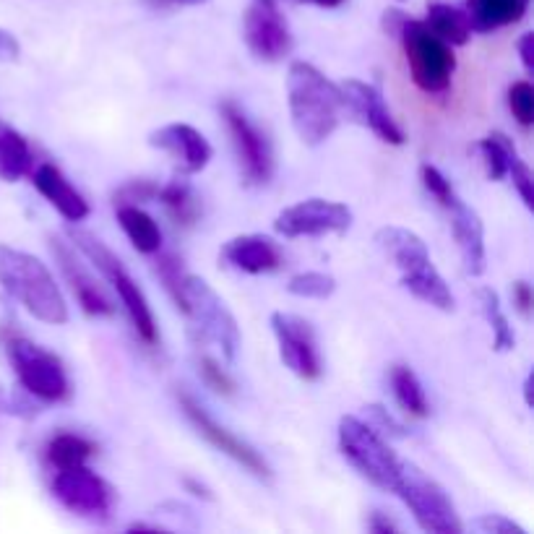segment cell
I'll list each match as a JSON object with an SVG mask.
<instances>
[{"instance_id": "obj_1", "label": "cell", "mask_w": 534, "mask_h": 534, "mask_svg": "<svg viewBox=\"0 0 534 534\" xmlns=\"http://www.w3.org/2000/svg\"><path fill=\"white\" fill-rule=\"evenodd\" d=\"M287 102H290L292 126L300 141L308 146L324 144L339 128L344 97L339 84L326 79L316 66L295 60L287 71Z\"/></svg>"}, {"instance_id": "obj_2", "label": "cell", "mask_w": 534, "mask_h": 534, "mask_svg": "<svg viewBox=\"0 0 534 534\" xmlns=\"http://www.w3.org/2000/svg\"><path fill=\"white\" fill-rule=\"evenodd\" d=\"M0 287L42 324H68L66 297L50 269L32 253L0 243Z\"/></svg>"}, {"instance_id": "obj_3", "label": "cell", "mask_w": 534, "mask_h": 534, "mask_svg": "<svg viewBox=\"0 0 534 534\" xmlns=\"http://www.w3.org/2000/svg\"><path fill=\"white\" fill-rule=\"evenodd\" d=\"M376 243L391 264L402 274V287L415 295L422 303L451 313L456 300L451 295L449 284L441 277V271L433 266L425 240L407 227H381L376 232Z\"/></svg>"}, {"instance_id": "obj_4", "label": "cell", "mask_w": 534, "mask_h": 534, "mask_svg": "<svg viewBox=\"0 0 534 534\" xmlns=\"http://www.w3.org/2000/svg\"><path fill=\"white\" fill-rule=\"evenodd\" d=\"M71 240H73V245H76V248H79V251L84 253V256L89 258V261H92L99 271H102V277L113 284V290L118 292L120 303H123V308H126L128 318H131L133 329H136L141 342L149 344V347H157L159 329H157V321H154L152 308H149V300L144 297V292H141V287L136 284V279L128 274L123 261H120V258L115 256V253L110 251L105 243H102V240L94 238L92 232L73 230Z\"/></svg>"}, {"instance_id": "obj_5", "label": "cell", "mask_w": 534, "mask_h": 534, "mask_svg": "<svg viewBox=\"0 0 534 534\" xmlns=\"http://www.w3.org/2000/svg\"><path fill=\"white\" fill-rule=\"evenodd\" d=\"M396 37L402 40L409 76L417 89L425 94L449 92L456 71V55L449 42L430 32L425 21L415 19H404Z\"/></svg>"}, {"instance_id": "obj_6", "label": "cell", "mask_w": 534, "mask_h": 534, "mask_svg": "<svg viewBox=\"0 0 534 534\" xmlns=\"http://www.w3.org/2000/svg\"><path fill=\"white\" fill-rule=\"evenodd\" d=\"M191 329L204 342L217 344L225 360H235L240 350V329L225 300L196 274L183 277V310Z\"/></svg>"}, {"instance_id": "obj_7", "label": "cell", "mask_w": 534, "mask_h": 534, "mask_svg": "<svg viewBox=\"0 0 534 534\" xmlns=\"http://www.w3.org/2000/svg\"><path fill=\"white\" fill-rule=\"evenodd\" d=\"M394 495H399L404 506L412 511L417 527L430 534H462L464 524L456 514L454 501L449 493L438 485L433 477H428L415 464L402 462L399 477H396Z\"/></svg>"}, {"instance_id": "obj_8", "label": "cell", "mask_w": 534, "mask_h": 534, "mask_svg": "<svg viewBox=\"0 0 534 534\" xmlns=\"http://www.w3.org/2000/svg\"><path fill=\"white\" fill-rule=\"evenodd\" d=\"M339 449L365 480L386 493H394L402 459L378 436L376 428H370L360 417L344 415L339 420Z\"/></svg>"}, {"instance_id": "obj_9", "label": "cell", "mask_w": 534, "mask_h": 534, "mask_svg": "<svg viewBox=\"0 0 534 534\" xmlns=\"http://www.w3.org/2000/svg\"><path fill=\"white\" fill-rule=\"evenodd\" d=\"M6 352L16 378L34 399L58 404L71 396V381H68L66 368L53 352H47L45 347L27 337H19V334H11L6 339Z\"/></svg>"}, {"instance_id": "obj_10", "label": "cell", "mask_w": 534, "mask_h": 534, "mask_svg": "<svg viewBox=\"0 0 534 534\" xmlns=\"http://www.w3.org/2000/svg\"><path fill=\"white\" fill-rule=\"evenodd\" d=\"M219 113H222L227 131H230L245 183L256 185V188L269 183L274 178V149H271V141L266 139V133L232 99L219 105Z\"/></svg>"}, {"instance_id": "obj_11", "label": "cell", "mask_w": 534, "mask_h": 534, "mask_svg": "<svg viewBox=\"0 0 534 534\" xmlns=\"http://www.w3.org/2000/svg\"><path fill=\"white\" fill-rule=\"evenodd\" d=\"M53 495L71 514L86 519H107L115 506V490L107 480L81 464V467L58 469L53 480Z\"/></svg>"}, {"instance_id": "obj_12", "label": "cell", "mask_w": 534, "mask_h": 534, "mask_svg": "<svg viewBox=\"0 0 534 534\" xmlns=\"http://www.w3.org/2000/svg\"><path fill=\"white\" fill-rule=\"evenodd\" d=\"M352 227V211L329 198H305L300 204L287 206L274 219V230L282 238H321L342 235Z\"/></svg>"}, {"instance_id": "obj_13", "label": "cell", "mask_w": 534, "mask_h": 534, "mask_svg": "<svg viewBox=\"0 0 534 534\" xmlns=\"http://www.w3.org/2000/svg\"><path fill=\"white\" fill-rule=\"evenodd\" d=\"M178 402L180 409H183V415L188 417V422H191L193 428H196L214 449L222 451L225 456H230L232 462L240 464L245 472H251V475L258 477V480H269L271 477L269 462L253 449L251 443H245L243 438L235 436L232 430H227L222 422L214 420V417L209 415V409L198 402V399H193L188 391H180Z\"/></svg>"}, {"instance_id": "obj_14", "label": "cell", "mask_w": 534, "mask_h": 534, "mask_svg": "<svg viewBox=\"0 0 534 534\" xmlns=\"http://www.w3.org/2000/svg\"><path fill=\"white\" fill-rule=\"evenodd\" d=\"M271 331L277 337L282 363L303 381H318L324 373L321 352H318L316 331L305 318L295 313H271Z\"/></svg>"}, {"instance_id": "obj_15", "label": "cell", "mask_w": 534, "mask_h": 534, "mask_svg": "<svg viewBox=\"0 0 534 534\" xmlns=\"http://www.w3.org/2000/svg\"><path fill=\"white\" fill-rule=\"evenodd\" d=\"M245 45L264 63H279L292 53V34L284 16L279 14V6L271 3H258L245 11L243 21Z\"/></svg>"}, {"instance_id": "obj_16", "label": "cell", "mask_w": 534, "mask_h": 534, "mask_svg": "<svg viewBox=\"0 0 534 534\" xmlns=\"http://www.w3.org/2000/svg\"><path fill=\"white\" fill-rule=\"evenodd\" d=\"M339 89H342L344 107H350L357 118H363L365 126L376 133L378 139L394 146L404 144V131L396 126L394 115H391L386 99H383V94L378 92L376 86L357 79H347L344 84H339Z\"/></svg>"}, {"instance_id": "obj_17", "label": "cell", "mask_w": 534, "mask_h": 534, "mask_svg": "<svg viewBox=\"0 0 534 534\" xmlns=\"http://www.w3.org/2000/svg\"><path fill=\"white\" fill-rule=\"evenodd\" d=\"M149 144L159 152L170 154L183 175H198L201 170H206L211 154H214L204 133L188 126V123H170V126L157 128L149 136Z\"/></svg>"}, {"instance_id": "obj_18", "label": "cell", "mask_w": 534, "mask_h": 534, "mask_svg": "<svg viewBox=\"0 0 534 534\" xmlns=\"http://www.w3.org/2000/svg\"><path fill=\"white\" fill-rule=\"evenodd\" d=\"M50 248H53V256L58 261L60 271H63V277L68 279L71 284L73 295H76V303L81 305L86 316L94 318H107L115 313L113 300L105 295V290L99 287L97 279L86 271V266L81 264L79 258H76V251H73L71 245L66 240L53 238L50 240Z\"/></svg>"}, {"instance_id": "obj_19", "label": "cell", "mask_w": 534, "mask_h": 534, "mask_svg": "<svg viewBox=\"0 0 534 534\" xmlns=\"http://www.w3.org/2000/svg\"><path fill=\"white\" fill-rule=\"evenodd\" d=\"M219 258L225 261L230 269L243 271V274H271V271L282 269L284 256L282 248H279L269 235H238V238L227 240L219 251Z\"/></svg>"}, {"instance_id": "obj_20", "label": "cell", "mask_w": 534, "mask_h": 534, "mask_svg": "<svg viewBox=\"0 0 534 534\" xmlns=\"http://www.w3.org/2000/svg\"><path fill=\"white\" fill-rule=\"evenodd\" d=\"M29 178H32L34 188L40 191V196L45 198L47 204L53 206L66 222H84V219L89 217V204H86V198L73 188L71 180H68L55 165L42 162V165L34 167Z\"/></svg>"}, {"instance_id": "obj_21", "label": "cell", "mask_w": 534, "mask_h": 534, "mask_svg": "<svg viewBox=\"0 0 534 534\" xmlns=\"http://www.w3.org/2000/svg\"><path fill=\"white\" fill-rule=\"evenodd\" d=\"M446 211L451 214V230H454V240L462 253L464 269L472 277H480L485 271V225H482L480 214L469 209L462 198H456Z\"/></svg>"}, {"instance_id": "obj_22", "label": "cell", "mask_w": 534, "mask_h": 534, "mask_svg": "<svg viewBox=\"0 0 534 534\" xmlns=\"http://www.w3.org/2000/svg\"><path fill=\"white\" fill-rule=\"evenodd\" d=\"M532 0H469L467 16L472 32H495L524 19Z\"/></svg>"}, {"instance_id": "obj_23", "label": "cell", "mask_w": 534, "mask_h": 534, "mask_svg": "<svg viewBox=\"0 0 534 534\" xmlns=\"http://www.w3.org/2000/svg\"><path fill=\"white\" fill-rule=\"evenodd\" d=\"M34 170V152L29 141L0 118V180L16 183Z\"/></svg>"}, {"instance_id": "obj_24", "label": "cell", "mask_w": 534, "mask_h": 534, "mask_svg": "<svg viewBox=\"0 0 534 534\" xmlns=\"http://www.w3.org/2000/svg\"><path fill=\"white\" fill-rule=\"evenodd\" d=\"M118 222L139 253L154 256L162 251V230H159L157 219L139 204H118Z\"/></svg>"}, {"instance_id": "obj_25", "label": "cell", "mask_w": 534, "mask_h": 534, "mask_svg": "<svg viewBox=\"0 0 534 534\" xmlns=\"http://www.w3.org/2000/svg\"><path fill=\"white\" fill-rule=\"evenodd\" d=\"M157 201L183 227L196 225L198 217H201V198L196 196V191L183 178H172L170 183L157 188Z\"/></svg>"}, {"instance_id": "obj_26", "label": "cell", "mask_w": 534, "mask_h": 534, "mask_svg": "<svg viewBox=\"0 0 534 534\" xmlns=\"http://www.w3.org/2000/svg\"><path fill=\"white\" fill-rule=\"evenodd\" d=\"M428 29L433 34H438L443 42L454 45H467L469 37H472V27H469L467 11H459V8L449 6V3H430L428 6V19H425Z\"/></svg>"}, {"instance_id": "obj_27", "label": "cell", "mask_w": 534, "mask_h": 534, "mask_svg": "<svg viewBox=\"0 0 534 534\" xmlns=\"http://www.w3.org/2000/svg\"><path fill=\"white\" fill-rule=\"evenodd\" d=\"M391 381V391H394L396 404L412 417H428L430 415V404L428 396H425V389H422L420 378L409 365H394L389 373Z\"/></svg>"}, {"instance_id": "obj_28", "label": "cell", "mask_w": 534, "mask_h": 534, "mask_svg": "<svg viewBox=\"0 0 534 534\" xmlns=\"http://www.w3.org/2000/svg\"><path fill=\"white\" fill-rule=\"evenodd\" d=\"M97 454V446H94L89 438L76 436V433H58L47 441L45 446V459L53 464L55 469H71L86 464L92 456Z\"/></svg>"}, {"instance_id": "obj_29", "label": "cell", "mask_w": 534, "mask_h": 534, "mask_svg": "<svg viewBox=\"0 0 534 534\" xmlns=\"http://www.w3.org/2000/svg\"><path fill=\"white\" fill-rule=\"evenodd\" d=\"M477 300H480V310L485 321H488L490 331H493V350L495 352H511L516 347V334L508 324V316L503 313L501 297L493 287H480L477 290Z\"/></svg>"}, {"instance_id": "obj_30", "label": "cell", "mask_w": 534, "mask_h": 534, "mask_svg": "<svg viewBox=\"0 0 534 534\" xmlns=\"http://www.w3.org/2000/svg\"><path fill=\"white\" fill-rule=\"evenodd\" d=\"M477 152L482 154V162H485L488 178L495 180V183L506 178L511 159L519 157L514 141L508 139L506 133H490V136H485V139L477 144Z\"/></svg>"}, {"instance_id": "obj_31", "label": "cell", "mask_w": 534, "mask_h": 534, "mask_svg": "<svg viewBox=\"0 0 534 534\" xmlns=\"http://www.w3.org/2000/svg\"><path fill=\"white\" fill-rule=\"evenodd\" d=\"M287 292L305 300H326L337 292V279L324 271H303L287 282Z\"/></svg>"}, {"instance_id": "obj_32", "label": "cell", "mask_w": 534, "mask_h": 534, "mask_svg": "<svg viewBox=\"0 0 534 534\" xmlns=\"http://www.w3.org/2000/svg\"><path fill=\"white\" fill-rule=\"evenodd\" d=\"M508 107L514 113L516 123L529 128L534 123V86L527 79L514 81L508 89Z\"/></svg>"}, {"instance_id": "obj_33", "label": "cell", "mask_w": 534, "mask_h": 534, "mask_svg": "<svg viewBox=\"0 0 534 534\" xmlns=\"http://www.w3.org/2000/svg\"><path fill=\"white\" fill-rule=\"evenodd\" d=\"M420 180L422 185H425V191L430 193V196L436 198L438 204L443 206V209H449L451 204H454L456 198H459V193L454 191V185H451V180L443 175L438 167L433 165H422L420 167Z\"/></svg>"}, {"instance_id": "obj_34", "label": "cell", "mask_w": 534, "mask_h": 534, "mask_svg": "<svg viewBox=\"0 0 534 534\" xmlns=\"http://www.w3.org/2000/svg\"><path fill=\"white\" fill-rule=\"evenodd\" d=\"M198 373H201V378H204V383L211 391H217V394L222 396L235 394V381H232L230 373L211 355L198 357Z\"/></svg>"}, {"instance_id": "obj_35", "label": "cell", "mask_w": 534, "mask_h": 534, "mask_svg": "<svg viewBox=\"0 0 534 534\" xmlns=\"http://www.w3.org/2000/svg\"><path fill=\"white\" fill-rule=\"evenodd\" d=\"M157 274L165 284V290L170 292V297L175 300V308L183 310V277L185 271L180 266V261L175 256H162L157 261Z\"/></svg>"}, {"instance_id": "obj_36", "label": "cell", "mask_w": 534, "mask_h": 534, "mask_svg": "<svg viewBox=\"0 0 534 534\" xmlns=\"http://www.w3.org/2000/svg\"><path fill=\"white\" fill-rule=\"evenodd\" d=\"M508 178H511V183H514L516 193L521 196L524 206H527L529 211H534V180H532V170H529L527 162H524L521 157L511 159V165H508Z\"/></svg>"}, {"instance_id": "obj_37", "label": "cell", "mask_w": 534, "mask_h": 534, "mask_svg": "<svg viewBox=\"0 0 534 534\" xmlns=\"http://www.w3.org/2000/svg\"><path fill=\"white\" fill-rule=\"evenodd\" d=\"M472 527L482 534H527V529L519 527L516 521L506 519L501 514H485L472 521Z\"/></svg>"}, {"instance_id": "obj_38", "label": "cell", "mask_w": 534, "mask_h": 534, "mask_svg": "<svg viewBox=\"0 0 534 534\" xmlns=\"http://www.w3.org/2000/svg\"><path fill=\"white\" fill-rule=\"evenodd\" d=\"M157 188L159 185L149 183V180H133L128 183L123 191L115 196L118 204H141V201H154L157 198Z\"/></svg>"}, {"instance_id": "obj_39", "label": "cell", "mask_w": 534, "mask_h": 534, "mask_svg": "<svg viewBox=\"0 0 534 534\" xmlns=\"http://www.w3.org/2000/svg\"><path fill=\"white\" fill-rule=\"evenodd\" d=\"M21 58V45L14 34L0 27V63H16Z\"/></svg>"}, {"instance_id": "obj_40", "label": "cell", "mask_w": 534, "mask_h": 534, "mask_svg": "<svg viewBox=\"0 0 534 534\" xmlns=\"http://www.w3.org/2000/svg\"><path fill=\"white\" fill-rule=\"evenodd\" d=\"M511 295H514V305L519 313H524V316H529L532 313V303H534V295H532V287H529V282H514V290H511Z\"/></svg>"}, {"instance_id": "obj_41", "label": "cell", "mask_w": 534, "mask_h": 534, "mask_svg": "<svg viewBox=\"0 0 534 534\" xmlns=\"http://www.w3.org/2000/svg\"><path fill=\"white\" fill-rule=\"evenodd\" d=\"M516 47H519V58L524 71L534 73V34L532 32L521 34V40L516 42Z\"/></svg>"}, {"instance_id": "obj_42", "label": "cell", "mask_w": 534, "mask_h": 534, "mask_svg": "<svg viewBox=\"0 0 534 534\" xmlns=\"http://www.w3.org/2000/svg\"><path fill=\"white\" fill-rule=\"evenodd\" d=\"M368 529L370 532H376V534H394L396 532V524L394 521H389L386 516L381 514H373L368 521Z\"/></svg>"}, {"instance_id": "obj_43", "label": "cell", "mask_w": 534, "mask_h": 534, "mask_svg": "<svg viewBox=\"0 0 534 534\" xmlns=\"http://www.w3.org/2000/svg\"><path fill=\"white\" fill-rule=\"evenodd\" d=\"M183 488L188 490L191 495H196V498H201V501H214V495H211V490L206 488V485H201L198 480H193V477H185Z\"/></svg>"}, {"instance_id": "obj_44", "label": "cell", "mask_w": 534, "mask_h": 534, "mask_svg": "<svg viewBox=\"0 0 534 534\" xmlns=\"http://www.w3.org/2000/svg\"><path fill=\"white\" fill-rule=\"evenodd\" d=\"M206 0H154V6H198Z\"/></svg>"}, {"instance_id": "obj_45", "label": "cell", "mask_w": 534, "mask_h": 534, "mask_svg": "<svg viewBox=\"0 0 534 534\" xmlns=\"http://www.w3.org/2000/svg\"><path fill=\"white\" fill-rule=\"evenodd\" d=\"M300 3H310V6H321V8H337L342 6L344 0H300Z\"/></svg>"}, {"instance_id": "obj_46", "label": "cell", "mask_w": 534, "mask_h": 534, "mask_svg": "<svg viewBox=\"0 0 534 534\" xmlns=\"http://www.w3.org/2000/svg\"><path fill=\"white\" fill-rule=\"evenodd\" d=\"M258 3H271V6H279V0H258Z\"/></svg>"}]
</instances>
